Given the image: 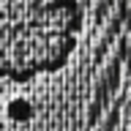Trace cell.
I'll list each match as a JSON object with an SVG mask.
<instances>
[{
    "mask_svg": "<svg viewBox=\"0 0 131 131\" xmlns=\"http://www.w3.org/2000/svg\"><path fill=\"white\" fill-rule=\"evenodd\" d=\"M85 22L79 3L0 0V79L30 82L60 71Z\"/></svg>",
    "mask_w": 131,
    "mask_h": 131,
    "instance_id": "1",
    "label": "cell"
}]
</instances>
